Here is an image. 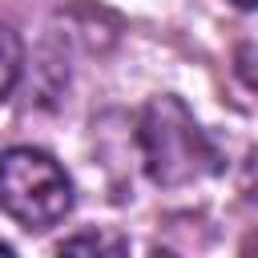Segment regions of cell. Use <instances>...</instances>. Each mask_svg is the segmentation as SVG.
I'll list each match as a JSON object with an SVG mask.
<instances>
[{
  "mask_svg": "<svg viewBox=\"0 0 258 258\" xmlns=\"http://www.w3.org/2000/svg\"><path fill=\"white\" fill-rule=\"evenodd\" d=\"M0 258H16V250H12V246H4V242H0Z\"/></svg>",
  "mask_w": 258,
  "mask_h": 258,
  "instance_id": "7",
  "label": "cell"
},
{
  "mask_svg": "<svg viewBox=\"0 0 258 258\" xmlns=\"http://www.w3.org/2000/svg\"><path fill=\"white\" fill-rule=\"evenodd\" d=\"M137 149L141 165L153 185L161 189H181L218 169V149L198 125V117L185 109L181 97L161 93L141 109L137 121Z\"/></svg>",
  "mask_w": 258,
  "mask_h": 258,
  "instance_id": "1",
  "label": "cell"
},
{
  "mask_svg": "<svg viewBox=\"0 0 258 258\" xmlns=\"http://www.w3.org/2000/svg\"><path fill=\"white\" fill-rule=\"evenodd\" d=\"M20 69H24V44L8 24H0V101L16 89Z\"/></svg>",
  "mask_w": 258,
  "mask_h": 258,
  "instance_id": "4",
  "label": "cell"
},
{
  "mask_svg": "<svg viewBox=\"0 0 258 258\" xmlns=\"http://www.w3.org/2000/svg\"><path fill=\"white\" fill-rule=\"evenodd\" d=\"M234 8H258V0H230Z\"/></svg>",
  "mask_w": 258,
  "mask_h": 258,
  "instance_id": "6",
  "label": "cell"
},
{
  "mask_svg": "<svg viewBox=\"0 0 258 258\" xmlns=\"http://www.w3.org/2000/svg\"><path fill=\"white\" fill-rule=\"evenodd\" d=\"M149 258H177V254H169V250H153Z\"/></svg>",
  "mask_w": 258,
  "mask_h": 258,
  "instance_id": "8",
  "label": "cell"
},
{
  "mask_svg": "<svg viewBox=\"0 0 258 258\" xmlns=\"http://www.w3.org/2000/svg\"><path fill=\"white\" fill-rule=\"evenodd\" d=\"M254 161H258V157H254Z\"/></svg>",
  "mask_w": 258,
  "mask_h": 258,
  "instance_id": "9",
  "label": "cell"
},
{
  "mask_svg": "<svg viewBox=\"0 0 258 258\" xmlns=\"http://www.w3.org/2000/svg\"><path fill=\"white\" fill-rule=\"evenodd\" d=\"M234 73H238V81H242L250 93H258V44H242V48H238Z\"/></svg>",
  "mask_w": 258,
  "mask_h": 258,
  "instance_id": "5",
  "label": "cell"
},
{
  "mask_svg": "<svg viewBox=\"0 0 258 258\" xmlns=\"http://www.w3.org/2000/svg\"><path fill=\"white\" fill-rule=\"evenodd\" d=\"M0 210L24 230H48L73 210V181L44 149L12 145L0 153Z\"/></svg>",
  "mask_w": 258,
  "mask_h": 258,
  "instance_id": "2",
  "label": "cell"
},
{
  "mask_svg": "<svg viewBox=\"0 0 258 258\" xmlns=\"http://www.w3.org/2000/svg\"><path fill=\"white\" fill-rule=\"evenodd\" d=\"M56 258H129V242L117 234V230H85V234H73Z\"/></svg>",
  "mask_w": 258,
  "mask_h": 258,
  "instance_id": "3",
  "label": "cell"
}]
</instances>
